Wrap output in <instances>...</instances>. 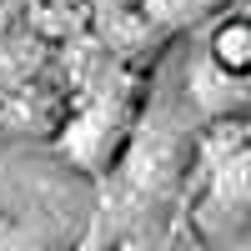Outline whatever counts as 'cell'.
<instances>
[{
  "mask_svg": "<svg viewBox=\"0 0 251 251\" xmlns=\"http://www.w3.org/2000/svg\"><path fill=\"white\" fill-rule=\"evenodd\" d=\"M20 15H25V0H0V35H5Z\"/></svg>",
  "mask_w": 251,
  "mask_h": 251,
  "instance_id": "8",
  "label": "cell"
},
{
  "mask_svg": "<svg viewBox=\"0 0 251 251\" xmlns=\"http://www.w3.org/2000/svg\"><path fill=\"white\" fill-rule=\"evenodd\" d=\"M186 100L201 111V121H231L246 116V75L221 71L211 55H201L186 71Z\"/></svg>",
  "mask_w": 251,
  "mask_h": 251,
  "instance_id": "2",
  "label": "cell"
},
{
  "mask_svg": "<svg viewBox=\"0 0 251 251\" xmlns=\"http://www.w3.org/2000/svg\"><path fill=\"white\" fill-rule=\"evenodd\" d=\"M111 251H161V246H151V241H136V236H131V241H116Z\"/></svg>",
  "mask_w": 251,
  "mask_h": 251,
  "instance_id": "9",
  "label": "cell"
},
{
  "mask_svg": "<svg viewBox=\"0 0 251 251\" xmlns=\"http://www.w3.org/2000/svg\"><path fill=\"white\" fill-rule=\"evenodd\" d=\"M46 55H50V40H40L25 20H15L0 35V91H15L25 80H35L46 71Z\"/></svg>",
  "mask_w": 251,
  "mask_h": 251,
  "instance_id": "3",
  "label": "cell"
},
{
  "mask_svg": "<svg viewBox=\"0 0 251 251\" xmlns=\"http://www.w3.org/2000/svg\"><path fill=\"white\" fill-rule=\"evenodd\" d=\"M121 141H126V111L111 106V100L66 111V121H60V131H55V146L71 161L91 166V171H106L111 156L121 151Z\"/></svg>",
  "mask_w": 251,
  "mask_h": 251,
  "instance_id": "1",
  "label": "cell"
},
{
  "mask_svg": "<svg viewBox=\"0 0 251 251\" xmlns=\"http://www.w3.org/2000/svg\"><path fill=\"white\" fill-rule=\"evenodd\" d=\"M226 5H231V0H136V15H141L156 35H171V30L206 25V20L221 15Z\"/></svg>",
  "mask_w": 251,
  "mask_h": 251,
  "instance_id": "4",
  "label": "cell"
},
{
  "mask_svg": "<svg viewBox=\"0 0 251 251\" xmlns=\"http://www.w3.org/2000/svg\"><path fill=\"white\" fill-rule=\"evenodd\" d=\"M206 55H211L221 71L246 75V71H251V25H246V15H231V10H226V15L216 20V25H211Z\"/></svg>",
  "mask_w": 251,
  "mask_h": 251,
  "instance_id": "5",
  "label": "cell"
},
{
  "mask_svg": "<svg viewBox=\"0 0 251 251\" xmlns=\"http://www.w3.org/2000/svg\"><path fill=\"white\" fill-rule=\"evenodd\" d=\"M35 5H66V10H86V0H35Z\"/></svg>",
  "mask_w": 251,
  "mask_h": 251,
  "instance_id": "10",
  "label": "cell"
},
{
  "mask_svg": "<svg viewBox=\"0 0 251 251\" xmlns=\"http://www.w3.org/2000/svg\"><path fill=\"white\" fill-rule=\"evenodd\" d=\"M0 251H46L40 236L30 226H15V221H0Z\"/></svg>",
  "mask_w": 251,
  "mask_h": 251,
  "instance_id": "6",
  "label": "cell"
},
{
  "mask_svg": "<svg viewBox=\"0 0 251 251\" xmlns=\"http://www.w3.org/2000/svg\"><path fill=\"white\" fill-rule=\"evenodd\" d=\"M71 251H111V236H106V226H100V221H91L86 231H80V241H75Z\"/></svg>",
  "mask_w": 251,
  "mask_h": 251,
  "instance_id": "7",
  "label": "cell"
}]
</instances>
